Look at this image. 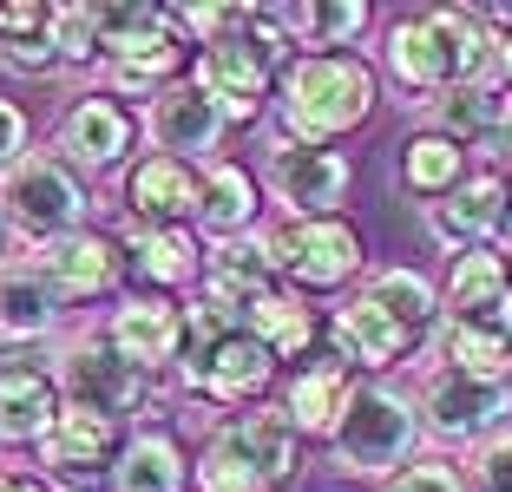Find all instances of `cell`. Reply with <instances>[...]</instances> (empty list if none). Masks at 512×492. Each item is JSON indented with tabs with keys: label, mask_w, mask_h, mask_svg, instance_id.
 I'll use <instances>...</instances> for the list:
<instances>
[{
	"label": "cell",
	"mask_w": 512,
	"mask_h": 492,
	"mask_svg": "<svg viewBox=\"0 0 512 492\" xmlns=\"http://www.w3.org/2000/svg\"><path fill=\"white\" fill-rule=\"evenodd\" d=\"M381 60L407 99H447L499 73V33L480 20V7H434V14L394 20Z\"/></svg>",
	"instance_id": "cell-1"
},
{
	"label": "cell",
	"mask_w": 512,
	"mask_h": 492,
	"mask_svg": "<svg viewBox=\"0 0 512 492\" xmlns=\"http://www.w3.org/2000/svg\"><path fill=\"white\" fill-rule=\"evenodd\" d=\"M381 105V73L362 53H296L276 79L283 145H335L362 132Z\"/></svg>",
	"instance_id": "cell-2"
},
{
	"label": "cell",
	"mask_w": 512,
	"mask_h": 492,
	"mask_svg": "<svg viewBox=\"0 0 512 492\" xmlns=\"http://www.w3.org/2000/svg\"><path fill=\"white\" fill-rule=\"evenodd\" d=\"M191 40L178 33L171 7H99V66L112 99H158L178 79Z\"/></svg>",
	"instance_id": "cell-3"
},
{
	"label": "cell",
	"mask_w": 512,
	"mask_h": 492,
	"mask_svg": "<svg viewBox=\"0 0 512 492\" xmlns=\"http://www.w3.org/2000/svg\"><path fill=\"white\" fill-rule=\"evenodd\" d=\"M329 447L348 473L388 486L407 460H421V407L407 401V394H394L388 381H362V388L348 394V414L329 433Z\"/></svg>",
	"instance_id": "cell-4"
},
{
	"label": "cell",
	"mask_w": 512,
	"mask_h": 492,
	"mask_svg": "<svg viewBox=\"0 0 512 492\" xmlns=\"http://www.w3.org/2000/svg\"><path fill=\"white\" fill-rule=\"evenodd\" d=\"M263 250H270V269L289 289H342L355 276H368L362 230L348 217H283V224L263 230Z\"/></svg>",
	"instance_id": "cell-5"
},
{
	"label": "cell",
	"mask_w": 512,
	"mask_h": 492,
	"mask_svg": "<svg viewBox=\"0 0 512 492\" xmlns=\"http://www.w3.org/2000/svg\"><path fill=\"white\" fill-rule=\"evenodd\" d=\"M86 210H92V197L79 184V171L66 158H53V151H27L14 171H0V217L20 224L33 243L86 230Z\"/></svg>",
	"instance_id": "cell-6"
},
{
	"label": "cell",
	"mask_w": 512,
	"mask_h": 492,
	"mask_svg": "<svg viewBox=\"0 0 512 492\" xmlns=\"http://www.w3.org/2000/svg\"><path fill=\"white\" fill-rule=\"evenodd\" d=\"M512 414V381H486V374H460V368H434L421 381V433L434 440H493Z\"/></svg>",
	"instance_id": "cell-7"
},
{
	"label": "cell",
	"mask_w": 512,
	"mask_h": 492,
	"mask_svg": "<svg viewBox=\"0 0 512 492\" xmlns=\"http://www.w3.org/2000/svg\"><path fill=\"white\" fill-rule=\"evenodd\" d=\"M60 407V374L46 368L40 342H0V447H40Z\"/></svg>",
	"instance_id": "cell-8"
},
{
	"label": "cell",
	"mask_w": 512,
	"mask_h": 492,
	"mask_svg": "<svg viewBox=\"0 0 512 492\" xmlns=\"http://www.w3.org/2000/svg\"><path fill=\"white\" fill-rule=\"evenodd\" d=\"M204 453L211 460H230L243 466V473L270 479L276 492L296 479V460H302V433L296 420L283 414V407H256V414H230L211 427V440H204Z\"/></svg>",
	"instance_id": "cell-9"
},
{
	"label": "cell",
	"mask_w": 512,
	"mask_h": 492,
	"mask_svg": "<svg viewBox=\"0 0 512 492\" xmlns=\"http://www.w3.org/2000/svg\"><path fill=\"white\" fill-rule=\"evenodd\" d=\"M125 420L112 414H92V407H60V420H53V433H46L40 447V466L53 479H66V486H92L99 473H119V453H125Z\"/></svg>",
	"instance_id": "cell-10"
},
{
	"label": "cell",
	"mask_w": 512,
	"mask_h": 492,
	"mask_svg": "<svg viewBox=\"0 0 512 492\" xmlns=\"http://www.w3.org/2000/svg\"><path fill=\"white\" fill-rule=\"evenodd\" d=\"M106 348L125 361V368H138L151 381V374H165L171 361H184V302L171 296H145L138 289L132 302H119V309L106 315Z\"/></svg>",
	"instance_id": "cell-11"
},
{
	"label": "cell",
	"mask_w": 512,
	"mask_h": 492,
	"mask_svg": "<svg viewBox=\"0 0 512 492\" xmlns=\"http://www.w3.org/2000/svg\"><path fill=\"white\" fill-rule=\"evenodd\" d=\"M53 374H60V394L73 407H92V414H112V420H125L132 407H145V394H151V381L112 355L106 335H79Z\"/></svg>",
	"instance_id": "cell-12"
},
{
	"label": "cell",
	"mask_w": 512,
	"mask_h": 492,
	"mask_svg": "<svg viewBox=\"0 0 512 492\" xmlns=\"http://www.w3.org/2000/svg\"><path fill=\"white\" fill-rule=\"evenodd\" d=\"M355 164L335 145H276L270 158V191L289 217H335L348 204Z\"/></svg>",
	"instance_id": "cell-13"
},
{
	"label": "cell",
	"mask_w": 512,
	"mask_h": 492,
	"mask_svg": "<svg viewBox=\"0 0 512 492\" xmlns=\"http://www.w3.org/2000/svg\"><path fill=\"white\" fill-rule=\"evenodd\" d=\"M125 204H132V224L191 230L197 210H204V171L171 158V151H145V158L125 171Z\"/></svg>",
	"instance_id": "cell-14"
},
{
	"label": "cell",
	"mask_w": 512,
	"mask_h": 492,
	"mask_svg": "<svg viewBox=\"0 0 512 492\" xmlns=\"http://www.w3.org/2000/svg\"><path fill=\"white\" fill-rule=\"evenodd\" d=\"M60 151H66V164H79V171H92V178L119 171V164L138 151L132 105L112 99V92H86V99H73V112L60 119Z\"/></svg>",
	"instance_id": "cell-15"
},
{
	"label": "cell",
	"mask_w": 512,
	"mask_h": 492,
	"mask_svg": "<svg viewBox=\"0 0 512 492\" xmlns=\"http://www.w3.org/2000/svg\"><path fill=\"white\" fill-rule=\"evenodd\" d=\"M362 388V374L342 361V348L335 342H322L316 355L302 361L296 374H289V388H283V414L296 420V433L302 440H329L335 427H342V414H348V394Z\"/></svg>",
	"instance_id": "cell-16"
},
{
	"label": "cell",
	"mask_w": 512,
	"mask_h": 492,
	"mask_svg": "<svg viewBox=\"0 0 512 492\" xmlns=\"http://www.w3.org/2000/svg\"><path fill=\"white\" fill-rule=\"evenodd\" d=\"M184 381H191V394H204V401L217 407H263V394H270L276 381V355L256 335H230V342H217L204 361H184Z\"/></svg>",
	"instance_id": "cell-17"
},
{
	"label": "cell",
	"mask_w": 512,
	"mask_h": 492,
	"mask_svg": "<svg viewBox=\"0 0 512 492\" xmlns=\"http://www.w3.org/2000/svg\"><path fill=\"white\" fill-rule=\"evenodd\" d=\"M33 269L53 283L60 302H86V296H99V289H112L132 263H125L119 237H106V230H73V237L40 243V263Z\"/></svg>",
	"instance_id": "cell-18"
},
{
	"label": "cell",
	"mask_w": 512,
	"mask_h": 492,
	"mask_svg": "<svg viewBox=\"0 0 512 492\" xmlns=\"http://www.w3.org/2000/svg\"><path fill=\"white\" fill-rule=\"evenodd\" d=\"M427 237L460 250H486V243L506 237V178L499 171H473L467 184L440 204H427Z\"/></svg>",
	"instance_id": "cell-19"
},
{
	"label": "cell",
	"mask_w": 512,
	"mask_h": 492,
	"mask_svg": "<svg viewBox=\"0 0 512 492\" xmlns=\"http://www.w3.org/2000/svg\"><path fill=\"white\" fill-rule=\"evenodd\" d=\"M224 132H230V119L204 99V86H191V79H171V86L151 99V138H158V151H171V158H184V164H204V158L217 164Z\"/></svg>",
	"instance_id": "cell-20"
},
{
	"label": "cell",
	"mask_w": 512,
	"mask_h": 492,
	"mask_svg": "<svg viewBox=\"0 0 512 492\" xmlns=\"http://www.w3.org/2000/svg\"><path fill=\"white\" fill-rule=\"evenodd\" d=\"M329 342L342 348V361H348L355 374H362V368H368V374H388V368H401V361L421 348L388 309H381V302H368L362 289H355V296H348L342 309L329 315Z\"/></svg>",
	"instance_id": "cell-21"
},
{
	"label": "cell",
	"mask_w": 512,
	"mask_h": 492,
	"mask_svg": "<svg viewBox=\"0 0 512 492\" xmlns=\"http://www.w3.org/2000/svg\"><path fill=\"white\" fill-rule=\"evenodd\" d=\"M125 263L145 283V296H165V289H191L204 276V243L191 230H158V224H132L125 230Z\"/></svg>",
	"instance_id": "cell-22"
},
{
	"label": "cell",
	"mask_w": 512,
	"mask_h": 492,
	"mask_svg": "<svg viewBox=\"0 0 512 492\" xmlns=\"http://www.w3.org/2000/svg\"><path fill=\"white\" fill-rule=\"evenodd\" d=\"M243 335H256L276 361H296V355H316V348L329 342V322H322L296 289L276 283V289H263V296L243 309Z\"/></svg>",
	"instance_id": "cell-23"
},
{
	"label": "cell",
	"mask_w": 512,
	"mask_h": 492,
	"mask_svg": "<svg viewBox=\"0 0 512 492\" xmlns=\"http://www.w3.org/2000/svg\"><path fill=\"white\" fill-rule=\"evenodd\" d=\"M512 302V256L499 243L486 250H460L447 269V289H440V309L447 322H473V315H499Z\"/></svg>",
	"instance_id": "cell-24"
},
{
	"label": "cell",
	"mask_w": 512,
	"mask_h": 492,
	"mask_svg": "<svg viewBox=\"0 0 512 492\" xmlns=\"http://www.w3.org/2000/svg\"><path fill=\"white\" fill-rule=\"evenodd\" d=\"M440 361L460 374H486V381H512V302L499 315H473V322H440L434 335Z\"/></svg>",
	"instance_id": "cell-25"
},
{
	"label": "cell",
	"mask_w": 512,
	"mask_h": 492,
	"mask_svg": "<svg viewBox=\"0 0 512 492\" xmlns=\"http://www.w3.org/2000/svg\"><path fill=\"white\" fill-rule=\"evenodd\" d=\"M434 132L460 138V145H506L512 138V86L486 79V86H460L434 99Z\"/></svg>",
	"instance_id": "cell-26"
},
{
	"label": "cell",
	"mask_w": 512,
	"mask_h": 492,
	"mask_svg": "<svg viewBox=\"0 0 512 492\" xmlns=\"http://www.w3.org/2000/svg\"><path fill=\"white\" fill-rule=\"evenodd\" d=\"M191 486V460H184L178 433L171 427H138L119 453L112 492H184Z\"/></svg>",
	"instance_id": "cell-27"
},
{
	"label": "cell",
	"mask_w": 512,
	"mask_h": 492,
	"mask_svg": "<svg viewBox=\"0 0 512 492\" xmlns=\"http://www.w3.org/2000/svg\"><path fill=\"white\" fill-rule=\"evenodd\" d=\"M362 296H368V302H381V309H388L394 322L414 335V342H434L440 322H447V309H440V289L427 283L421 269H407V263L368 269V276H362Z\"/></svg>",
	"instance_id": "cell-28"
},
{
	"label": "cell",
	"mask_w": 512,
	"mask_h": 492,
	"mask_svg": "<svg viewBox=\"0 0 512 492\" xmlns=\"http://www.w3.org/2000/svg\"><path fill=\"white\" fill-rule=\"evenodd\" d=\"M368 0H302V7H276V27L302 53H348L368 33Z\"/></svg>",
	"instance_id": "cell-29"
},
{
	"label": "cell",
	"mask_w": 512,
	"mask_h": 492,
	"mask_svg": "<svg viewBox=\"0 0 512 492\" xmlns=\"http://www.w3.org/2000/svg\"><path fill=\"white\" fill-rule=\"evenodd\" d=\"M467 178H473V171H467V145H460V138L434 132V125L414 132V138H401V184L414 197L440 204V197H453Z\"/></svg>",
	"instance_id": "cell-30"
},
{
	"label": "cell",
	"mask_w": 512,
	"mask_h": 492,
	"mask_svg": "<svg viewBox=\"0 0 512 492\" xmlns=\"http://www.w3.org/2000/svg\"><path fill=\"white\" fill-rule=\"evenodd\" d=\"M256 178L243 171L237 158H217L204 164V210H197V224H204V237H250L256 230Z\"/></svg>",
	"instance_id": "cell-31"
},
{
	"label": "cell",
	"mask_w": 512,
	"mask_h": 492,
	"mask_svg": "<svg viewBox=\"0 0 512 492\" xmlns=\"http://www.w3.org/2000/svg\"><path fill=\"white\" fill-rule=\"evenodd\" d=\"M66 302L40 269H0V342H40Z\"/></svg>",
	"instance_id": "cell-32"
},
{
	"label": "cell",
	"mask_w": 512,
	"mask_h": 492,
	"mask_svg": "<svg viewBox=\"0 0 512 492\" xmlns=\"http://www.w3.org/2000/svg\"><path fill=\"white\" fill-rule=\"evenodd\" d=\"M53 53H60V66H92L99 60V7H86V0L53 7Z\"/></svg>",
	"instance_id": "cell-33"
},
{
	"label": "cell",
	"mask_w": 512,
	"mask_h": 492,
	"mask_svg": "<svg viewBox=\"0 0 512 492\" xmlns=\"http://www.w3.org/2000/svg\"><path fill=\"white\" fill-rule=\"evenodd\" d=\"M381 492H467V479L453 460H407Z\"/></svg>",
	"instance_id": "cell-34"
},
{
	"label": "cell",
	"mask_w": 512,
	"mask_h": 492,
	"mask_svg": "<svg viewBox=\"0 0 512 492\" xmlns=\"http://www.w3.org/2000/svg\"><path fill=\"white\" fill-rule=\"evenodd\" d=\"M473 486L480 492H512V427H499L480 453H473Z\"/></svg>",
	"instance_id": "cell-35"
},
{
	"label": "cell",
	"mask_w": 512,
	"mask_h": 492,
	"mask_svg": "<svg viewBox=\"0 0 512 492\" xmlns=\"http://www.w3.org/2000/svg\"><path fill=\"white\" fill-rule=\"evenodd\" d=\"M0 66L20 79H46V73H60V53H53V33L46 40H0Z\"/></svg>",
	"instance_id": "cell-36"
},
{
	"label": "cell",
	"mask_w": 512,
	"mask_h": 492,
	"mask_svg": "<svg viewBox=\"0 0 512 492\" xmlns=\"http://www.w3.org/2000/svg\"><path fill=\"white\" fill-rule=\"evenodd\" d=\"M53 33V7L46 0H7L0 7V40H46Z\"/></svg>",
	"instance_id": "cell-37"
},
{
	"label": "cell",
	"mask_w": 512,
	"mask_h": 492,
	"mask_svg": "<svg viewBox=\"0 0 512 492\" xmlns=\"http://www.w3.org/2000/svg\"><path fill=\"white\" fill-rule=\"evenodd\" d=\"M20 158H27V119L14 99H0V171H14Z\"/></svg>",
	"instance_id": "cell-38"
},
{
	"label": "cell",
	"mask_w": 512,
	"mask_h": 492,
	"mask_svg": "<svg viewBox=\"0 0 512 492\" xmlns=\"http://www.w3.org/2000/svg\"><path fill=\"white\" fill-rule=\"evenodd\" d=\"M0 492H53V486L33 479V473H0Z\"/></svg>",
	"instance_id": "cell-39"
},
{
	"label": "cell",
	"mask_w": 512,
	"mask_h": 492,
	"mask_svg": "<svg viewBox=\"0 0 512 492\" xmlns=\"http://www.w3.org/2000/svg\"><path fill=\"white\" fill-rule=\"evenodd\" d=\"M499 73H506V86H512V33H499Z\"/></svg>",
	"instance_id": "cell-40"
},
{
	"label": "cell",
	"mask_w": 512,
	"mask_h": 492,
	"mask_svg": "<svg viewBox=\"0 0 512 492\" xmlns=\"http://www.w3.org/2000/svg\"><path fill=\"white\" fill-rule=\"evenodd\" d=\"M506 237H512V178H506Z\"/></svg>",
	"instance_id": "cell-41"
},
{
	"label": "cell",
	"mask_w": 512,
	"mask_h": 492,
	"mask_svg": "<svg viewBox=\"0 0 512 492\" xmlns=\"http://www.w3.org/2000/svg\"><path fill=\"white\" fill-rule=\"evenodd\" d=\"M0 237H7V217H0Z\"/></svg>",
	"instance_id": "cell-42"
}]
</instances>
